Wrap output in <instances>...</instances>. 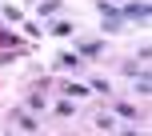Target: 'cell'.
Here are the masks:
<instances>
[{
	"label": "cell",
	"instance_id": "6da1fadb",
	"mask_svg": "<svg viewBox=\"0 0 152 136\" xmlns=\"http://www.w3.org/2000/svg\"><path fill=\"white\" fill-rule=\"evenodd\" d=\"M124 16H128V20H148V0H132V4L124 8Z\"/></svg>",
	"mask_w": 152,
	"mask_h": 136
},
{
	"label": "cell",
	"instance_id": "7a4b0ae2",
	"mask_svg": "<svg viewBox=\"0 0 152 136\" xmlns=\"http://www.w3.org/2000/svg\"><path fill=\"white\" fill-rule=\"evenodd\" d=\"M104 52V44H100V40H84L80 48H76V56H84V60H92V56H100Z\"/></svg>",
	"mask_w": 152,
	"mask_h": 136
},
{
	"label": "cell",
	"instance_id": "3957f363",
	"mask_svg": "<svg viewBox=\"0 0 152 136\" xmlns=\"http://www.w3.org/2000/svg\"><path fill=\"white\" fill-rule=\"evenodd\" d=\"M56 64H60V68H76V64H84V60H80L76 52H60V56H56Z\"/></svg>",
	"mask_w": 152,
	"mask_h": 136
},
{
	"label": "cell",
	"instance_id": "277c9868",
	"mask_svg": "<svg viewBox=\"0 0 152 136\" xmlns=\"http://www.w3.org/2000/svg\"><path fill=\"white\" fill-rule=\"evenodd\" d=\"M16 124H20V128H24V132H36V128H40V124H36V120H32V116H28V112H16Z\"/></svg>",
	"mask_w": 152,
	"mask_h": 136
},
{
	"label": "cell",
	"instance_id": "5b68a950",
	"mask_svg": "<svg viewBox=\"0 0 152 136\" xmlns=\"http://www.w3.org/2000/svg\"><path fill=\"white\" fill-rule=\"evenodd\" d=\"M64 96H88V88L84 84H64Z\"/></svg>",
	"mask_w": 152,
	"mask_h": 136
},
{
	"label": "cell",
	"instance_id": "8992f818",
	"mask_svg": "<svg viewBox=\"0 0 152 136\" xmlns=\"http://www.w3.org/2000/svg\"><path fill=\"white\" fill-rule=\"evenodd\" d=\"M56 8H60V0H44V4H40V16H52Z\"/></svg>",
	"mask_w": 152,
	"mask_h": 136
},
{
	"label": "cell",
	"instance_id": "52a82bcc",
	"mask_svg": "<svg viewBox=\"0 0 152 136\" xmlns=\"http://www.w3.org/2000/svg\"><path fill=\"white\" fill-rule=\"evenodd\" d=\"M52 32H56V36H68L72 24H68V20H56V24H52Z\"/></svg>",
	"mask_w": 152,
	"mask_h": 136
},
{
	"label": "cell",
	"instance_id": "ba28073f",
	"mask_svg": "<svg viewBox=\"0 0 152 136\" xmlns=\"http://www.w3.org/2000/svg\"><path fill=\"white\" fill-rule=\"evenodd\" d=\"M116 112H120L124 120H136V108H132V104H120V108H116Z\"/></svg>",
	"mask_w": 152,
	"mask_h": 136
},
{
	"label": "cell",
	"instance_id": "9c48e42d",
	"mask_svg": "<svg viewBox=\"0 0 152 136\" xmlns=\"http://www.w3.org/2000/svg\"><path fill=\"white\" fill-rule=\"evenodd\" d=\"M136 92H140V96H148V92H152V84H148V76H140V80H136Z\"/></svg>",
	"mask_w": 152,
	"mask_h": 136
},
{
	"label": "cell",
	"instance_id": "30bf717a",
	"mask_svg": "<svg viewBox=\"0 0 152 136\" xmlns=\"http://www.w3.org/2000/svg\"><path fill=\"white\" fill-rule=\"evenodd\" d=\"M56 112H60V116H72V96H68V100H60V104H56Z\"/></svg>",
	"mask_w": 152,
	"mask_h": 136
}]
</instances>
